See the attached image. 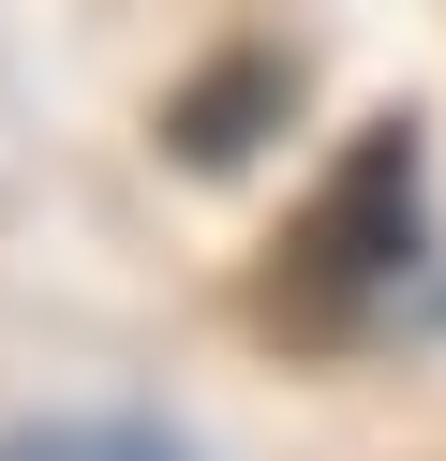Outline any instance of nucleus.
Instances as JSON below:
<instances>
[{"instance_id": "f257e3e1", "label": "nucleus", "mask_w": 446, "mask_h": 461, "mask_svg": "<svg viewBox=\"0 0 446 461\" xmlns=\"http://www.w3.org/2000/svg\"><path fill=\"white\" fill-rule=\"evenodd\" d=\"M416 268H432V134L387 104V120L342 134V164H327V179L297 194V223L268 239L253 312H268V342H357L372 312L432 298Z\"/></svg>"}, {"instance_id": "f03ea898", "label": "nucleus", "mask_w": 446, "mask_h": 461, "mask_svg": "<svg viewBox=\"0 0 446 461\" xmlns=\"http://www.w3.org/2000/svg\"><path fill=\"white\" fill-rule=\"evenodd\" d=\"M283 120H297V60H283V45H223V60L164 104V134H149V149H164L178 179H253Z\"/></svg>"}, {"instance_id": "7ed1b4c3", "label": "nucleus", "mask_w": 446, "mask_h": 461, "mask_svg": "<svg viewBox=\"0 0 446 461\" xmlns=\"http://www.w3.org/2000/svg\"><path fill=\"white\" fill-rule=\"evenodd\" d=\"M0 461H194L164 417H30V431H0Z\"/></svg>"}, {"instance_id": "20e7f679", "label": "nucleus", "mask_w": 446, "mask_h": 461, "mask_svg": "<svg viewBox=\"0 0 446 461\" xmlns=\"http://www.w3.org/2000/svg\"><path fill=\"white\" fill-rule=\"evenodd\" d=\"M416 312H432V328H446V283H432V298H416Z\"/></svg>"}]
</instances>
